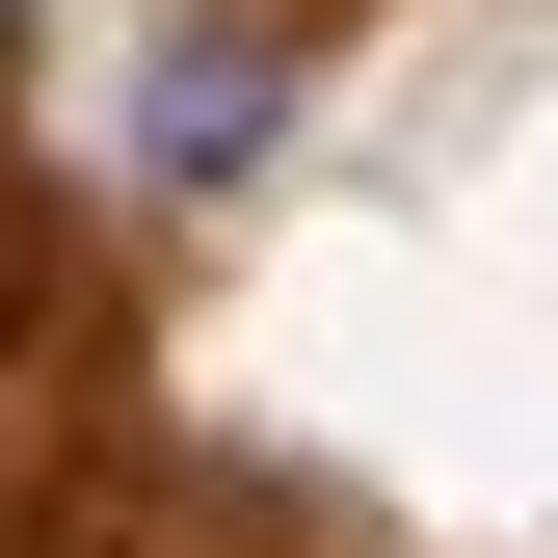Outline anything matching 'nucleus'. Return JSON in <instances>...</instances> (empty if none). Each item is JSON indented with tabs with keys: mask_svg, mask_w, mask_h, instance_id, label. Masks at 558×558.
Wrapping results in <instances>:
<instances>
[{
	"mask_svg": "<svg viewBox=\"0 0 558 558\" xmlns=\"http://www.w3.org/2000/svg\"><path fill=\"white\" fill-rule=\"evenodd\" d=\"M0 27H27V0H0Z\"/></svg>",
	"mask_w": 558,
	"mask_h": 558,
	"instance_id": "f03ea898",
	"label": "nucleus"
},
{
	"mask_svg": "<svg viewBox=\"0 0 558 558\" xmlns=\"http://www.w3.org/2000/svg\"><path fill=\"white\" fill-rule=\"evenodd\" d=\"M133 133H160V160H266V133H293V53H266V27H186Z\"/></svg>",
	"mask_w": 558,
	"mask_h": 558,
	"instance_id": "f257e3e1",
	"label": "nucleus"
}]
</instances>
